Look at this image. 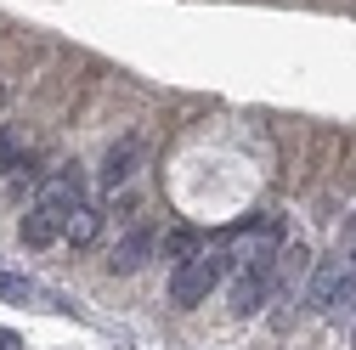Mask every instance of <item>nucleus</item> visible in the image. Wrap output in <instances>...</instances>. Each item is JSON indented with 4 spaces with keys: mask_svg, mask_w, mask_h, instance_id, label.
Instances as JSON below:
<instances>
[{
    "mask_svg": "<svg viewBox=\"0 0 356 350\" xmlns=\"http://www.w3.org/2000/svg\"><path fill=\"white\" fill-rule=\"evenodd\" d=\"M153 249H159V238H153V226H130L124 238H119V249H113V277H130V272H142L147 260H153Z\"/></svg>",
    "mask_w": 356,
    "mask_h": 350,
    "instance_id": "4",
    "label": "nucleus"
},
{
    "mask_svg": "<svg viewBox=\"0 0 356 350\" xmlns=\"http://www.w3.org/2000/svg\"><path fill=\"white\" fill-rule=\"evenodd\" d=\"M345 272H350V260H345L339 249H334V254H323V266L311 272V283H305V311H317V317H328L334 305H339Z\"/></svg>",
    "mask_w": 356,
    "mask_h": 350,
    "instance_id": "3",
    "label": "nucleus"
},
{
    "mask_svg": "<svg viewBox=\"0 0 356 350\" xmlns=\"http://www.w3.org/2000/svg\"><path fill=\"white\" fill-rule=\"evenodd\" d=\"M0 350H23V339H17L12 328H0Z\"/></svg>",
    "mask_w": 356,
    "mask_h": 350,
    "instance_id": "12",
    "label": "nucleus"
},
{
    "mask_svg": "<svg viewBox=\"0 0 356 350\" xmlns=\"http://www.w3.org/2000/svg\"><path fill=\"white\" fill-rule=\"evenodd\" d=\"M0 102H6V91H0Z\"/></svg>",
    "mask_w": 356,
    "mask_h": 350,
    "instance_id": "13",
    "label": "nucleus"
},
{
    "mask_svg": "<svg viewBox=\"0 0 356 350\" xmlns=\"http://www.w3.org/2000/svg\"><path fill=\"white\" fill-rule=\"evenodd\" d=\"M136 164H142V142H136V136H119V142L102 153V169H97V175H102V187H124L130 175H136Z\"/></svg>",
    "mask_w": 356,
    "mask_h": 350,
    "instance_id": "5",
    "label": "nucleus"
},
{
    "mask_svg": "<svg viewBox=\"0 0 356 350\" xmlns=\"http://www.w3.org/2000/svg\"><path fill=\"white\" fill-rule=\"evenodd\" d=\"M334 249H339V254H345V260H356V215H350V226H345V232H339V243H334Z\"/></svg>",
    "mask_w": 356,
    "mask_h": 350,
    "instance_id": "11",
    "label": "nucleus"
},
{
    "mask_svg": "<svg viewBox=\"0 0 356 350\" xmlns=\"http://www.w3.org/2000/svg\"><path fill=\"white\" fill-rule=\"evenodd\" d=\"M97 232H102V209H97V203H79V209L68 215V232H63V238H68L74 249H85Z\"/></svg>",
    "mask_w": 356,
    "mask_h": 350,
    "instance_id": "7",
    "label": "nucleus"
},
{
    "mask_svg": "<svg viewBox=\"0 0 356 350\" xmlns=\"http://www.w3.org/2000/svg\"><path fill=\"white\" fill-rule=\"evenodd\" d=\"M0 299H12V305H23V299H34V288H29V277H17V272H0Z\"/></svg>",
    "mask_w": 356,
    "mask_h": 350,
    "instance_id": "10",
    "label": "nucleus"
},
{
    "mask_svg": "<svg viewBox=\"0 0 356 350\" xmlns=\"http://www.w3.org/2000/svg\"><path fill=\"white\" fill-rule=\"evenodd\" d=\"M12 169H23V142L12 130H0V175H12Z\"/></svg>",
    "mask_w": 356,
    "mask_h": 350,
    "instance_id": "9",
    "label": "nucleus"
},
{
    "mask_svg": "<svg viewBox=\"0 0 356 350\" xmlns=\"http://www.w3.org/2000/svg\"><path fill=\"white\" fill-rule=\"evenodd\" d=\"M204 249V232H193V226H175L170 238H164V260H175V266H181V260H193Z\"/></svg>",
    "mask_w": 356,
    "mask_h": 350,
    "instance_id": "8",
    "label": "nucleus"
},
{
    "mask_svg": "<svg viewBox=\"0 0 356 350\" xmlns=\"http://www.w3.org/2000/svg\"><path fill=\"white\" fill-rule=\"evenodd\" d=\"M85 203V181L74 169H57L51 181H46V192H40V203L23 215V226H17V238H23V249H46V243H57L63 232H68V215Z\"/></svg>",
    "mask_w": 356,
    "mask_h": 350,
    "instance_id": "1",
    "label": "nucleus"
},
{
    "mask_svg": "<svg viewBox=\"0 0 356 350\" xmlns=\"http://www.w3.org/2000/svg\"><path fill=\"white\" fill-rule=\"evenodd\" d=\"M232 260H238V254H232L227 243L198 249L193 260H181V266H175V277H170V299L181 305V311H193V305H198V299H209V288L232 272Z\"/></svg>",
    "mask_w": 356,
    "mask_h": 350,
    "instance_id": "2",
    "label": "nucleus"
},
{
    "mask_svg": "<svg viewBox=\"0 0 356 350\" xmlns=\"http://www.w3.org/2000/svg\"><path fill=\"white\" fill-rule=\"evenodd\" d=\"M305 272H311V249L305 243H283L277 249V299H300Z\"/></svg>",
    "mask_w": 356,
    "mask_h": 350,
    "instance_id": "6",
    "label": "nucleus"
}]
</instances>
